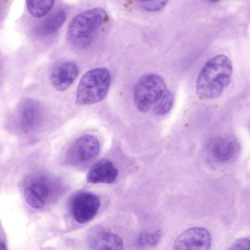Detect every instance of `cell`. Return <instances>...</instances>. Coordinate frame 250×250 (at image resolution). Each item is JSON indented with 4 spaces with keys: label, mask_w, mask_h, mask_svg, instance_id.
Listing matches in <instances>:
<instances>
[{
    "label": "cell",
    "mask_w": 250,
    "mask_h": 250,
    "mask_svg": "<svg viewBox=\"0 0 250 250\" xmlns=\"http://www.w3.org/2000/svg\"><path fill=\"white\" fill-rule=\"evenodd\" d=\"M26 6L29 13L35 18H41L52 9L54 0H27Z\"/></svg>",
    "instance_id": "15"
},
{
    "label": "cell",
    "mask_w": 250,
    "mask_h": 250,
    "mask_svg": "<svg viewBox=\"0 0 250 250\" xmlns=\"http://www.w3.org/2000/svg\"><path fill=\"white\" fill-rule=\"evenodd\" d=\"M66 17V13L63 9H58L40 23L36 29L37 33L47 36L56 32L63 25Z\"/></svg>",
    "instance_id": "13"
},
{
    "label": "cell",
    "mask_w": 250,
    "mask_h": 250,
    "mask_svg": "<svg viewBox=\"0 0 250 250\" xmlns=\"http://www.w3.org/2000/svg\"><path fill=\"white\" fill-rule=\"evenodd\" d=\"M79 73L78 65L72 61H63L56 64L50 74L53 87L58 91H63L69 87Z\"/></svg>",
    "instance_id": "10"
},
{
    "label": "cell",
    "mask_w": 250,
    "mask_h": 250,
    "mask_svg": "<svg viewBox=\"0 0 250 250\" xmlns=\"http://www.w3.org/2000/svg\"><path fill=\"white\" fill-rule=\"evenodd\" d=\"M101 201L95 194L89 191H80L73 195L69 202L70 212L78 223L91 221L98 213Z\"/></svg>",
    "instance_id": "5"
},
{
    "label": "cell",
    "mask_w": 250,
    "mask_h": 250,
    "mask_svg": "<svg viewBox=\"0 0 250 250\" xmlns=\"http://www.w3.org/2000/svg\"><path fill=\"white\" fill-rule=\"evenodd\" d=\"M86 243L89 250H123L124 247L122 240L117 234L101 226L89 230Z\"/></svg>",
    "instance_id": "9"
},
{
    "label": "cell",
    "mask_w": 250,
    "mask_h": 250,
    "mask_svg": "<svg viewBox=\"0 0 250 250\" xmlns=\"http://www.w3.org/2000/svg\"><path fill=\"white\" fill-rule=\"evenodd\" d=\"M133 99L136 108L142 112L152 109L156 115H164L171 109L174 96L163 79L156 74L141 77L133 90Z\"/></svg>",
    "instance_id": "1"
},
{
    "label": "cell",
    "mask_w": 250,
    "mask_h": 250,
    "mask_svg": "<svg viewBox=\"0 0 250 250\" xmlns=\"http://www.w3.org/2000/svg\"><path fill=\"white\" fill-rule=\"evenodd\" d=\"M40 114L38 105L33 101H28L22 109V124L26 129H30L38 121Z\"/></svg>",
    "instance_id": "14"
},
{
    "label": "cell",
    "mask_w": 250,
    "mask_h": 250,
    "mask_svg": "<svg viewBox=\"0 0 250 250\" xmlns=\"http://www.w3.org/2000/svg\"><path fill=\"white\" fill-rule=\"evenodd\" d=\"M100 151V143L98 139L91 134H84L71 145L67 152L66 159L71 165H83L93 160Z\"/></svg>",
    "instance_id": "6"
},
{
    "label": "cell",
    "mask_w": 250,
    "mask_h": 250,
    "mask_svg": "<svg viewBox=\"0 0 250 250\" xmlns=\"http://www.w3.org/2000/svg\"><path fill=\"white\" fill-rule=\"evenodd\" d=\"M106 11L100 7L82 11L70 21L67 30L69 41L78 47L88 45L98 29L106 22Z\"/></svg>",
    "instance_id": "3"
},
{
    "label": "cell",
    "mask_w": 250,
    "mask_h": 250,
    "mask_svg": "<svg viewBox=\"0 0 250 250\" xmlns=\"http://www.w3.org/2000/svg\"><path fill=\"white\" fill-rule=\"evenodd\" d=\"M140 6L149 12L157 11L163 9L168 2L167 0L139 1Z\"/></svg>",
    "instance_id": "17"
},
{
    "label": "cell",
    "mask_w": 250,
    "mask_h": 250,
    "mask_svg": "<svg viewBox=\"0 0 250 250\" xmlns=\"http://www.w3.org/2000/svg\"><path fill=\"white\" fill-rule=\"evenodd\" d=\"M161 237L160 231L154 232L144 231L138 236L136 242L137 245L141 247L154 246L159 243Z\"/></svg>",
    "instance_id": "16"
},
{
    "label": "cell",
    "mask_w": 250,
    "mask_h": 250,
    "mask_svg": "<svg viewBox=\"0 0 250 250\" xmlns=\"http://www.w3.org/2000/svg\"><path fill=\"white\" fill-rule=\"evenodd\" d=\"M0 250H7L5 244L2 241H0Z\"/></svg>",
    "instance_id": "19"
},
{
    "label": "cell",
    "mask_w": 250,
    "mask_h": 250,
    "mask_svg": "<svg viewBox=\"0 0 250 250\" xmlns=\"http://www.w3.org/2000/svg\"><path fill=\"white\" fill-rule=\"evenodd\" d=\"M118 169L112 162L103 158L96 162L90 168L86 175L88 183L93 184H111L116 179Z\"/></svg>",
    "instance_id": "11"
},
{
    "label": "cell",
    "mask_w": 250,
    "mask_h": 250,
    "mask_svg": "<svg viewBox=\"0 0 250 250\" xmlns=\"http://www.w3.org/2000/svg\"><path fill=\"white\" fill-rule=\"evenodd\" d=\"M52 188L51 181L45 176L29 178L24 184L23 189L26 202L33 208H41L46 203Z\"/></svg>",
    "instance_id": "8"
},
{
    "label": "cell",
    "mask_w": 250,
    "mask_h": 250,
    "mask_svg": "<svg viewBox=\"0 0 250 250\" xmlns=\"http://www.w3.org/2000/svg\"><path fill=\"white\" fill-rule=\"evenodd\" d=\"M111 84V75L106 68L98 67L87 71L82 77L76 91V103L88 105L102 101Z\"/></svg>",
    "instance_id": "4"
},
{
    "label": "cell",
    "mask_w": 250,
    "mask_h": 250,
    "mask_svg": "<svg viewBox=\"0 0 250 250\" xmlns=\"http://www.w3.org/2000/svg\"><path fill=\"white\" fill-rule=\"evenodd\" d=\"M207 147L213 158L222 163L233 159L238 150L237 143L229 138L213 139L208 142Z\"/></svg>",
    "instance_id": "12"
},
{
    "label": "cell",
    "mask_w": 250,
    "mask_h": 250,
    "mask_svg": "<svg viewBox=\"0 0 250 250\" xmlns=\"http://www.w3.org/2000/svg\"><path fill=\"white\" fill-rule=\"evenodd\" d=\"M210 234L206 229L195 227L181 233L176 238L173 250H209Z\"/></svg>",
    "instance_id": "7"
},
{
    "label": "cell",
    "mask_w": 250,
    "mask_h": 250,
    "mask_svg": "<svg viewBox=\"0 0 250 250\" xmlns=\"http://www.w3.org/2000/svg\"><path fill=\"white\" fill-rule=\"evenodd\" d=\"M250 242L249 237L239 238L233 243L229 250H250Z\"/></svg>",
    "instance_id": "18"
},
{
    "label": "cell",
    "mask_w": 250,
    "mask_h": 250,
    "mask_svg": "<svg viewBox=\"0 0 250 250\" xmlns=\"http://www.w3.org/2000/svg\"><path fill=\"white\" fill-rule=\"evenodd\" d=\"M232 65L229 58L223 54L208 60L201 68L196 81V91L200 97L212 99L219 97L229 84Z\"/></svg>",
    "instance_id": "2"
}]
</instances>
